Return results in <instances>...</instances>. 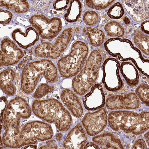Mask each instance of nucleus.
Wrapping results in <instances>:
<instances>
[{
  "instance_id": "dca6fc26",
  "label": "nucleus",
  "mask_w": 149,
  "mask_h": 149,
  "mask_svg": "<svg viewBox=\"0 0 149 149\" xmlns=\"http://www.w3.org/2000/svg\"><path fill=\"white\" fill-rule=\"evenodd\" d=\"M92 140L97 145L105 147V149H125L120 140L107 131L94 136Z\"/></svg>"
},
{
  "instance_id": "f704fd0d",
  "label": "nucleus",
  "mask_w": 149,
  "mask_h": 149,
  "mask_svg": "<svg viewBox=\"0 0 149 149\" xmlns=\"http://www.w3.org/2000/svg\"><path fill=\"white\" fill-rule=\"evenodd\" d=\"M28 59V58L27 57L23 59V61L24 62H26L27 61Z\"/></svg>"
},
{
  "instance_id": "f8f14e48",
  "label": "nucleus",
  "mask_w": 149,
  "mask_h": 149,
  "mask_svg": "<svg viewBox=\"0 0 149 149\" xmlns=\"http://www.w3.org/2000/svg\"><path fill=\"white\" fill-rule=\"evenodd\" d=\"M84 104L85 108L95 110L103 107L105 104V96L101 85H93L89 92L84 98Z\"/></svg>"
},
{
  "instance_id": "cd10ccee",
  "label": "nucleus",
  "mask_w": 149,
  "mask_h": 149,
  "mask_svg": "<svg viewBox=\"0 0 149 149\" xmlns=\"http://www.w3.org/2000/svg\"><path fill=\"white\" fill-rule=\"evenodd\" d=\"M46 145L42 146L40 149H57L58 146L54 140H51L47 141L46 143Z\"/></svg>"
},
{
  "instance_id": "b1692460",
  "label": "nucleus",
  "mask_w": 149,
  "mask_h": 149,
  "mask_svg": "<svg viewBox=\"0 0 149 149\" xmlns=\"http://www.w3.org/2000/svg\"><path fill=\"white\" fill-rule=\"evenodd\" d=\"M54 89V87L47 84L40 85L33 95V97L36 99L42 98L48 94L51 93Z\"/></svg>"
},
{
  "instance_id": "412c9836",
  "label": "nucleus",
  "mask_w": 149,
  "mask_h": 149,
  "mask_svg": "<svg viewBox=\"0 0 149 149\" xmlns=\"http://www.w3.org/2000/svg\"><path fill=\"white\" fill-rule=\"evenodd\" d=\"M71 3L65 17L66 20L70 22H76L80 16L81 5L79 1H70Z\"/></svg>"
},
{
  "instance_id": "7c9ffc66",
  "label": "nucleus",
  "mask_w": 149,
  "mask_h": 149,
  "mask_svg": "<svg viewBox=\"0 0 149 149\" xmlns=\"http://www.w3.org/2000/svg\"><path fill=\"white\" fill-rule=\"evenodd\" d=\"M63 134L61 133H57L56 135V139L58 141H60L63 139Z\"/></svg>"
},
{
  "instance_id": "2eb2a0df",
  "label": "nucleus",
  "mask_w": 149,
  "mask_h": 149,
  "mask_svg": "<svg viewBox=\"0 0 149 149\" xmlns=\"http://www.w3.org/2000/svg\"><path fill=\"white\" fill-rule=\"evenodd\" d=\"M1 88L7 95L13 96L15 94L16 88L14 84L15 78V71L8 68L1 73Z\"/></svg>"
},
{
  "instance_id": "72a5a7b5",
  "label": "nucleus",
  "mask_w": 149,
  "mask_h": 149,
  "mask_svg": "<svg viewBox=\"0 0 149 149\" xmlns=\"http://www.w3.org/2000/svg\"><path fill=\"white\" fill-rule=\"evenodd\" d=\"M3 147V142L1 139V149H2Z\"/></svg>"
},
{
  "instance_id": "9d476101",
  "label": "nucleus",
  "mask_w": 149,
  "mask_h": 149,
  "mask_svg": "<svg viewBox=\"0 0 149 149\" xmlns=\"http://www.w3.org/2000/svg\"><path fill=\"white\" fill-rule=\"evenodd\" d=\"M106 105L108 109L115 110L138 109L141 104L138 96L131 93L109 96L107 99Z\"/></svg>"
},
{
  "instance_id": "bb28decb",
  "label": "nucleus",
  "mask_w": 149,
  "mask_h": 149,
  "mask_svg": "<svg viewBox=\"0 0 149 149\" xmlns=\"http://www.w3.org/2000/svg\"><path fill=\"white\" fill-rule=\"evenodd\" d=\"M145 141L142 139L136 140L134 143L132 149H147Z\"/></svg>"
},
{
  "instance_id": "5701e85b",
  "label": "nucleus",
  "mask_w": 149,
  "mask_h": 149,
  "mask_svg": "<svg viewBox=\"0 0 149 149\" xmlns=\"http://www.w3.org/2000/svg\"><path fill=\"white\" fill-rule=\"evenodd\" d=\"M139 98L147 106H149V86L145 84L140 85L135 91Z\"/></svg>"
},
{
  "instance_id": "f257e3e1",
  "label": "nucleus",
  "mask_w": 149,
  "mask_h": 149,
  "mask_svg": "<svg viewBox=\"0 0 149 149\" xmlns=\"http://www.w3.org/2000/svg\"><path fill=\"white\" fill-rule=\"evenodd\" d=\"M32 110L37 117L49 123H54L60 131H67L72 125L70 113L56 99H36L33 103Z\"/></svg>"
},
{
  "instance_id": "f03ea898",
  "label": "nucleus",
  "mask_w": 149,
  "mask_h": 149,
  "mask_svg": "<svg viewBox=\"0 0 149 149\" xmlns=\"http://www.w3.org/2000/svg\"><path fill=\"white\" fill-rule=\"evenodd\" d=\"M42 76L50 83L58 81L57 68L52 61L44 59L27 64L21 74V86L22 91L27 94H31Z\"/></svg>"
},
{
  "instance_id": "4468645a",
  "label": "nucleus",
  "mask_w": 149,
  "mask_h": 149,
  "mask_svg": "<svg viewBox=\"0 0 149 149\" xmlns=\"http://www.w3.org/2000/svg\"><path fill=\"white\" fill-rule=\"evenodd\" d=\"M60 96L62 102L72 114L78 118L81 117L84 109L77 95L70 89H65L61 92Z\"/></svg>"
},
{
  "instance_id": "c85d7f7f",
  "label": "nucleus",
  "mask_w": 149,
  "mask_h": 149,
  "mask_svg": "<svg viewBox=\"0 0 149 149\" xmlns=\"http://www.w3.org/2000/svg\"><path fill=\"white\" fill-rule=\"evenodd\" d=\"M8 102L5 96L1 98V110L2 111L5 109L7 105Z\"/></svg>"
},
{
  "instance_id": "393cba45",
  "label": "nucleus",
  "mask_w": 149,
  "mask_h": 149,
  "mask_svg": "<svg viewBox=\"0 0 149 149\" xmlns=\"http://www.w3.org/2000/svg\"><path fill=\"white\" fill-rule=\"evenodd\" d=\"M99 15L95 11L89 10L86 11L84 15L83 19L87 25L92 26L97 22Z\"/></svg>"
},
{
  "instance_id": "a211bd4d",
  "label": "nucleus",
  "mask_w": 149,
  "mask_h": 149,
  "mask_svg": "<svg viewBox=\"0 0 149 149\" xmlns=\"http://www.w3.org/2000/svg\"><path fill=\"white\" fill-rule=\"evenodd\" d=\"M14 111L19 113L23 119L29 118L31 109L27 101L22 97H17L12 99L8 104Z\"/></svg>"
},
{
  "instance_id": "473e14b6",
  "label": "nucleus",
  "mask_w": 149,
  "mask_h": 149,
  "mask_svg": "<svg viewBox=\"0 0 149 149\" xmlns=\"http://www.w3.org/2000/svg\"><path fill=\"white\" fill-rule=\"evenodd\" d=\"M24 66V64L23 63H21L19 65V68L21 69Z\"/></svg>"
},
{
  "instance_id": "423d86ee",
  "label": "nucleus",
  "mask_w": 149,
  "mask_h": 149,
  "mask_svg": "<svg viewBox=\"0 0 149 149\" xmlns=\"http://www.w3.org/2000/svg\"><path fill=\"white\" fill-rule=\"evenodd\" d=\"M73 30L66 29L58 37L54 44L48 42L41 43L34 49V53L41 58L56 59L59 57L67 49L72 38Z\"/></svg>"
},
{
  "instance_id": "0eeeda50",
  "label": "nucleus",
  "mask_w": 149,
  "mask_h": 149,
  "mask_svg": "<svg viewBox=\"0 0 149 149\" xmlns=\"http://www.w3.org/2000/svg\"><path fill=\"white\" fill-rule=\"evenodd\" d=\"M29 20L33 27L44 39L54 38L62 29L61 20L57 17L49 19L43 15H35Z\"/></svg>"
},
{
  "instance_id": "aec40b11",
  "label": "nucleus",
  "mask_w": 149,
  "mask_h": 149,
  "mask_svg": "<svg viewBox=\"0 0 149 149\" xmlns=\"http://www.w3.org/2000/svg\"><path fill=\"white\" fill-rule=\"evenodd\" d=\"M1 6L12 10L17 13H26L29 8L27 1H1Z\"/></svg>"
},
{
  "instance_id": "6ab92c4d",
  "label": "nucleus",
  "mask_w": 149,
  "mask_h": 149,
  "mask_svg": "<svg viewBox=\"0 0 149 149\" xmlns=\"http://www.w3.org/2000/svg\"><path fill=\"white\" fill-rule=\"evenodd\" d=\"M83 32L88 37L90 43L93 46H100L104 42V33L99 29L86 27L84 28Z\"/></svg>"
},
{
  "instance_id": "2f4dec72",
  "label": "nucleus",
  "mask_w": 149,
  "mask_h": 149,
  "mask_svg": "<svg viewBox=\"0 0 149 149\" xmlns=\"http://www.w3.org/2000/svg\"><path fill=\"white\" fill-rule=\"evenodd\" d=\"M144 137L146 139L147 142L149 146V132H148L144 135Z\"/></svg>"
},
{
  "instance_id": "f3484780",
  "label": "nucleus",
  "mask_w": 149,
  "mask_h": 149,
  "mask_svg": "<svg viewBox=\"0 0 149 149\" xmlns=\"http://www.w3.org/2000/svg\"><path fill=\"white\" fill-rule=\"evenodd\" d=\"M125 4L129 8H126L129 13L133 16L137 15L139 17V21H143L145 17H149V2L146 4L148 1H139V3H134V1H125Z\"/></svg>"
},
{
  "instance_id": "39448f33",
  "label": "nucleus",
  "mask_w": 149,
  "mask_h": 149,
  "mask_svg": "<svg viewBox=\"0 0 149 149\" xmlns=\"http://www.w3.org/2000/svg\"><path fill=\"white\" fill-rule=\"evenodd\" d=\"M88 52V48L84 43L80 41L74 42L69 54L61 58L58 62L61 76L70 78L77 75L83 67Z\"/></svg>"
},
{
  "instance_id": "a878e982",
  "label": "nucleus",
  "mask_w": 149,
  "mask_h": 149,
  "mask_svg": "<svg viewBox=\"0 0 149 149\" xmlns=\"http://www.w3.org/2000/svg\"><path fill=\"white\" fill-rule=\"evenodd\" d=\"M115 1H86L87 5L93 9L100 10L107 8Z\"/></svg>"
},
{
  "instance_id": "c9c22d12",
  "label": "nucleus",
  "mask_w": 149,
  "mask_h": 149,
  "mask_svg": "<svg viewBox=\"0 0 149 149\" xmlns=\"http://www.w3.org/2000/svg\"><path fill=\"white\" fill-rule=\"evenodd\" d=\"M126 42H129V41L128 40H126Z\"/></svg>"
},
{
  "instance_id": "e433bc0d",
  "label": "nucleus",
  "mask_w": 149,
  "mask_h": 149,
  "mask_svg": "<svg viewBox=\"0 0 149 149\" xmlns=\"http://www.w3.org/2000/svg\"><path fill=\"white\" fill-rule=\"evenodd\" d=\"M120 40V41H122V40H121V39H120V40Z\"/></svg>"
},
{
  "instance_id": "4be33fe9",
  "label": "nucleus",
  "mask_w": 149,
  "mask_h": 149,
  "mask_svg": "<svg viewBox=\"0 0 149 149\" xmlns=\"http://www.w3.org/2000/svg\"><path fill=\"white\" fill-rule=\"evenodd\" d=\"M104 29L109 36L121 37L125 33L124 30L120 24L115 22H111L107 23Z\"/></svg>"
},
{
  "instance_id": "6e6552de",
  "label": "nucleus",
  "mask_w": 149,
  "mask_h": 149,
  "mask_svg": "<svg viewBox=\"0 0 149 149\" xmlns=\"http://www.w3.org/2000/svg\"><path fill=\"white\" fill-rule=\"evenodd\" d=\"M107 122L106 110L102 108L94 112L86 113L82 120V123L87 133L90 136H93L104 130Z\"/></svg>"
},
{
  "instance_id": "7ed1b4c3",
  "label": "nucleus",
  "mask_w": 149,
  "mask_h": 149,
  "mask_svg": "<svg viewBox=\"0 0 149 149\" xmlns=\"http://www.w3.org/2000/svg\"><path fill=\"white\" fill-rule=\"evenodd\" d=\"M108 117L109 126L115 131L121 130L125 133L138 135L149 128V112L138 113L131 111H113Z\"/></svg>"
},
{
  "instance_id": "1a4fd4ad",
  "label": "nucleus",
  "mask_w": 149,
  "mask_h": 149,
  "mask_svg": "<svg viewBox=\"0 0 149 149\" xmlns=\"http://www.w3.org/2000/svg\"><path fill=\"white\" fill-rule=\"evenodd\" d=\"M20 133L35 140L46 141L52 139L53 132L51 126L41 121L29 122L22 127Z\"/></svg>"
},
{
  "instance_id": "c756f323",
  "label": "nucleus",
  "mask_w": 149,
  "mask_h": 149,
  "mask_svg": "<svg viewBox=\"0 0 149 149\" xmlns=\"http://www.w3.org/2000/svg\"><path fill=\"white\" fill-rule=\"evenodd\" d=\"M84 149H100V147L96 144L90 142L84 146Z\"/></svg>"
},
{
  "instance_id": "ddd939ff",
  "label": "nucleus",
  "mask_w": 149,
  "mask_h": 149,
  "mask_svg": "<svg viewBox=\"0 0 149 149\" xmlns=\"http://www.w3.org/2000/svg\"><path fill=\"white\" fill-rule=\"evenodd\" d=\"M87 140L86 134L81 124L79 123L68 134L63 143L65 149H83Z\"/></svg>"
},
{
  "instance_id": "20e7f679",
  "label": "nucleus",
  "mask_w": 149,
  "mask_h": 149,
  "mask_svg": "<svg viewBox=\"0 0 149 149\" xmlns=\"http://www.w3.org/2000/svg\"><path fill=\"white\" fill-rule=\"evenodd\" d=\"M102 58L97 50L91 53L84 66L72 81V87L77 94L83 95L93 85L97 78Z\"/></svg>"
},
{
  "instance_id": "9b49d317",
  "label": "nucleus",
  "mask_w": 149,
  "mask_h": 149,
  "mask_svg": "<svg viewBox=\"0 0 149 149\" xmlns=\"http://www.w3.org/2000/svg\"><path fill=\"white\" fill-rule=\"evenodd\" d=\"M1 67L17 64L24 56V52L13 41L8 39L1 43Z\"/></svg>"
}]
</instances>
